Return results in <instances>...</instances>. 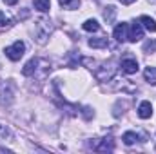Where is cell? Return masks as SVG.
Instances as JSON below:
<instances>
[{
  "label": "cell",
  "instance_id": "obj_16",
  "mask_svg": "<svg viewBox=\"0 0 156 154\" xmlns=\"http://www.w3.org/2000/svg\"><path fill=\"white\" fill-rule=\"evenodd\" d=\"M144 51H156V42L154 40H147L144 45Z\"/></svg>",
  "mask_w": 156,
  "mask_h": 154
},
{
  "label": "cell",
  "instance_id": "obj_12",
  "mask_svg": "<svg viewBox=\"0 0 156 154\" xmlns=\"http://www.w3.org/2000/svg\"><path fill=\"white\" fill-rule=\"evenodd\" d=\"M122 140H123V143H125V145H133V143L138 140V134H136V132H133V131H129V132H125V134L122 136Z\"/></svg>",
  "mask_w": 156,
  "mask_h": 154
},
{
  "label": "cell",
  "instance_id": "obj_19",
  "mask_svg": "<svg viewBox=\"0 0 156 154\" xmlns=\"http://www.w3.org/2000/svg\"><path fill=\"white\" fill-rule=\"evenodd\" d=\"M16 2H18V0H4V4H5V5H15Z\"/></svg>",
  "mask_w": 156,
  "mask_h": 154
},
{
  "label": "cell",
  "instance_id": "obj_1",
  "mask_svg": "<svg viewBox=\"0 0 156 154\" xmlns=\"http://www.w3.org/2000/svg\"><path fill=\"white\" fill-rule=\"evenodd\" d=\"M24 53H26V44L22 40H16L15 44H11L9 47H5V56L9 60H13V62L20 60L24 56Z\"/></svg>",
  "mask_w": 156,
  "mask_h": 154
},
{
  "label": "cell",
  "instance_id": "obj_20",
  "mask_svg": "<svg viewBox=\"0 0 156 154\" xmlns=\"http://www.w3.org/2000/svg\"><path fill=\"white\" fill-rule=\"evenodd\" d=\"M120 2H122V4H125V5H129V4H133L134 0H120Z\"/></svg>",
  "mask_w": 156,
  "mask_h": 154
},
{
  "label": "cell",
  "instance_id": "obj_10",
  "mask_svg": "<svg viewBox=\"0 0 156 154\" xmlns=\"http://www.w3.org/2000/svg\"><path fill=\"white\" fill-rule=\"evenodd\" d=\"M33 4H35V9H38L42 13H47L51 9V2L49 0H33Z\"/></svg>",
  "mask_w": 156,
  "mask_h": 154
},
{
  "label": "cell",
  "instance_id": "obj_18",
  "mask_svg": "<svg viewBox=\"0 0 156 154\" xmlns=\"http://www.w3.org/2000/svg\"><path fill=\"white\" fill-rule=\"evenodd\" d=\"M5 24H7V18H5V15L0 11V27H2V26H5Z\"/></svg>",
  "mask_w": 156,
  "mask_h": 154
},
{
  "label": "cell",
  "instance_id": "obj_21",
  "mask_svg": "<svg viewBox=\"0 0 156 154\" xmlns=\"http://www.w3.org/2000/svg\"><path fill=\"white\" fill-rule=\"evenodd\" d=\"M153 2H156V0H153Z\"/></svg>",
  "mask_w": 156,
  "mask_h": 154
},
{
  "label": "cell",
  "instance_id": "obj_14",
  "mask_svg": "<svg viewBox=\"0 0 156 154\" xmlns=\"http://www.w3.org/2000/svg\"><path fill=\"white\" fill-rule=\"evenodd\" d=\"M58 2L66 9H78V5H80V0H58Z\"/></svg>",
  "mask_w": 156,
  "mask_h": 154
},
{
  "label": "cell",
  "instance_id": "obj_6",
  "mask_svg": "<svg viewBox=\"0 0 156 154\" xmlns=\"http://www.w3.org/2000/svg\"><path fill=\"white\" fill-rule=\"evenodd\" d=\"M140 24H142V27H145V29H147V31H151V33H154V31H156L154 18H151V16H147V15L140 16Z\"/></svg>",
  "mask_w": 156,
  "mask_h": 154
},
{
  "label": "cell",
  "instance_id": "obj_3",
  "mask_svg": "<svg viewBox=\"0 0 156 154\" xmlns=\"http://www.w3.org/2000/svg\"><path fill=\"white\" fill-rule=\"evenodd\" d=\"M122 71H123L125 75H134V73L138 71V62H136L134 58H125V60H122Z\"/></svg>",
  "mask_w": 156,
  "mask_h": 154
},
{
  "label": "cell",
  "instance_id": "obj_15",
  "mask_svg": "<svg viewBox=\"0 0 156 154\" xmlns=\"http://www.w3.org/2000/svg\"><path fill=\"white\" fill-rule=\"evenodd\" d=\"M115 15H116V9H115L113 5H109V7H105V11H104V16H105V20H107V22H113V18H115Z\"/></svg>",
  "mask_w": 156,
  "mask_h": 154
},
{
  "label": "cell",
  "instance_id": "obj_8",
  "mask_svg": "<svg viewBox=\"0 0 156 154\" xmlns=\"http://www.w3.org/2000/svg\"><path fill=\"white\" fill-rule=\"evenodd\" d=\"M144 76H145V82H149L151 85H156V67H147L144 71Z\"/></svg>",
  "mask_w": 156,
  "mask_h": 154
},
{
  "label": "cell",
  "instance_id": "obj_2",
  "mask_svg": "<svg viewBox=\"0 0 156 154\" xmlns=\"http://www.w3.org/2000/svg\"><path fill=\"white\" fill-rule=\"evenodd\" d=\"M144 38V29H142V24H131L129 29H127V40L129 42H138V40Z\"/></svg>",
  "mask_w": 156,
  "mask_h": 154
},
{
  "label": "cell",
  "instance_id": "obj_17",
  "mask_svg": "<svg viewBox=\"0 0 156 154\" xmlns=\"http://www.w3.org/2000/svg\"><path fill=\"white\" fill-rule=\"evenodd\" d=\"M7 134H9V131H7L4 125H0V138H5Z\"/></svg>",
  "mask_w": 156,
  "mask_h": 154
},
{
  "label": "cell",
  "instance_id": "obj_4",
  "mask_svg": "<svg viewBox=\"0 0 156 154\" xmlns=\"http://www.w3.org/2000/svg\"><path fill=\"white\" fill-rule=\"evenodd\" d=\"M127 29H129V26H127L125 22L118 24L116 27H115V31H113V37H115L118 42H123V40H127Z\"/></svg>",
  "mask_w": 156,
  "mask_h": 154
},
{
  "label": "cell",
  "instance_id": "obj_13",
  "mask_svg": "<svg viewBox=\"0 0 156 154\" xmlns=\"http://www.w3.org/2000/svg\"><path fill=\"white\" fill-rule=\"evenodd\" d=\"M89 45H91V47H94V49L107 47V38H91V40H89Z\"/></svg>",
  "mask_w": 156,
  "mask_h": 154
},
{
  "label": "cell",
  "instance_id": "obj_11",
  "mask_svg": "<svg viewBox=\"0 0 156 154\" xmlns=\"http://www.w3.org/2000/svg\"><path fill=\"white\" fill-rule=\"evenodd\" d=\"M83 29H85V31H89V33H91V31L94 33V31H98V29H100V26H98V22H96V20L89 18V20H85V22H83Z\"/></svg>",
  "mask_w": 156,
  "mask_h": 154
},
{
  "label": "cell",
  "instance_id": "obj_9",
  "mask_svg": "<svg viewBox=\"0 0 156 154\" xmlns=\"http://www.w3.org/2000/svg\"><path fill=\"white\" fill-rule=\"evenodd\" d=\"M113 149H115V143H113V140H111V138H105V140L96 147V151H98V152H105V151H113Z\"/></svg>",
  "mask_w": 156,
  "mask_h": 154
},
{
  "label": "cell",
  "instance_id": "obj_5",
  "mask_svg": "<svg viewBox=\"0 0 156 154\" xmlns=\"http://www.w3.org/2000/svg\"><path fill=\"white\" fill-rule=\"evenodd\" d=\"M138 116H140L142 120H147V118L153 116V105H151V102H142V103H140V107H138Z\"/></svg>",
  "mask_w": 156,
  "mask_h": 154
},
{
  "label": "cell",
  "instance_id": "obj_7",
  "mask_svg": "<svg viewBox=\"0 0 156 154\" xmlns=\"http://www.w3.org/2000/svg\"><path fill=\"white\" fill-rule=\"evenodd\" d=\"M37 65H38V60H35V58H33V60H29V62H27V64L24 65V69H22V73H24L26 76H31V75L35 73V69H37Z\"/></svg>",
  "mask_w": 156,
  "mask_h": 154
}]
</instances>
